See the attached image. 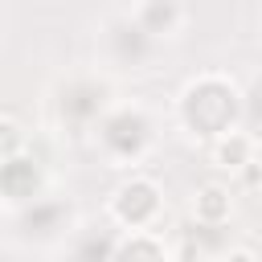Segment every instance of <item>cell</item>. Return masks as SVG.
Returning a JSON list of instances; mask_svg holds the SVG:
<instances>
[{
    "mask_svg": "<svg viewBox=\"0 0 262 262\" xmlns=\"http://www.w3.org/2000/svg\"><path fill=\"white\" fill-rule=\"evenodd\" d=\"M237 115H242V94L221 74H201L180 90V119L196 135H225L237 127Z\"/></svg>",
    "mask_w": 262,
    "mask_h": 262,
    "instance_id": "6da1fadb",
    "label": "cell"
},
{
    "mask_svg": "<svg viewBox=\"0 0 262 262\" xmlns=\"http://www.w3.org/2000/svg\"><path fill=\"white\" fill-rule=\"evenodd\" d=\"M111 217L119 221V225H127V229H147L151 221H156V213H160V188L147 180V176H131V180H123L119 188H115V196H111Z\"/></svg>",
    "mask_w": 262,
    "mask_h": 262,
    "instance_id": "7a4b0ae2",
    "label": "cell"
},
{
    "mask_svg": "<svg viewBox=\"0 0 262 262\" xmlns=\"http://www.w3.org/2000/svg\"><path fill=\"white\" fill-rule=\"evenodd\" d=\"M131 20L147 33V37H176L180 25H184V12L176 0H139Z\"/></svg>",
    "mask_w": 262,
    "mask_h": 262,
    "instance_id": "3957f363",
    "label": "cell"
},
{
    "mask_svg": "<svg viewBox=\"0 0 262 262\" xmlns=\"http://www.w3.org/2000/svg\"><path fill=\"white\" fill-rule=\"evenodd\" d=\"M229 213H233V192L225 184H205L192 196V217L201 225H221V221H229Z\"/></svg>",
    "mask_w": 262,
    "mask_h": 262,
    "instance_id": "277c9868",
    "label": "cell"
},
{
    "mask_svg": "<svg viewBox=\"0 0 262 262\" xmlns=\"http://www.w3.org/2000/svg\"><path fill=\"white\" fill-rule=\"evenodd\" d=\"M254 160V139L246 135V131H225V135H217L213 139V164L217 168H229V172H237V168H246Z\"/></svg>",
    "mask_w": 262,
    "mask_h": 262,
    "instance_id": "5b68a950",
    "label": "cell"
},
{
    "mask_svg": "<svg viewBox=\"0 0 262 262\" xmlns=\"http://www.w3.org/2000/svg\"><path fill=\"white\" fill-rule=\"evenodd\" d=\"M0 127H4V156H16V151H20V123H16L12 115H4Z\"/></svg>",
    "mask_w": 262,
    "mask_h": 262,
    "instance_id": "8992f818",
    "label": "cell"
},
{
    "mask_svg": "<svg viewBox=\"0 0 262 262\" xmlns=\"http://www.w3.org/2000/svg\"><path fill=\"white\" fill-rule=\"evenodd\" d=\"M237 176H242V184H246V188H258V184H262V160L254 156L246 168H237Z\"/></svg>",
    "mask_w": 262,
    "mask_h": 262,
    "instance_id": "52a82bcc",
    "label": "cell"
},
{
    "mask_svg": "<svg viewBox=\"0 0 262 262\" xmlns=\"http://www.w3.org/2000/svg\"><path fill=\"white\" fill-rule=\"evenodd\" d=\"M221 262H258V254H254L250 246H229V250L221 254Z\"/></svg>",
    "mask_w": 262,
    "mask_h": 262,
    "instance_id": "ba28073f",
    "label": "cell"
},
{
    "mask_svg": "<svg viewBox=\"0 0 262 262\" xmlns=\"http://www.w3.org/2000/svg\"><path fill=\"white\" fill-rule=\"evenodd\" d=\"M258 37H262V20H258Z\"/></svg>",
    "mask_w": 262,
    "mask_h": 262,
    "instance_id": "9c48e42d",
    "label": "cell"
}]
</instances>
